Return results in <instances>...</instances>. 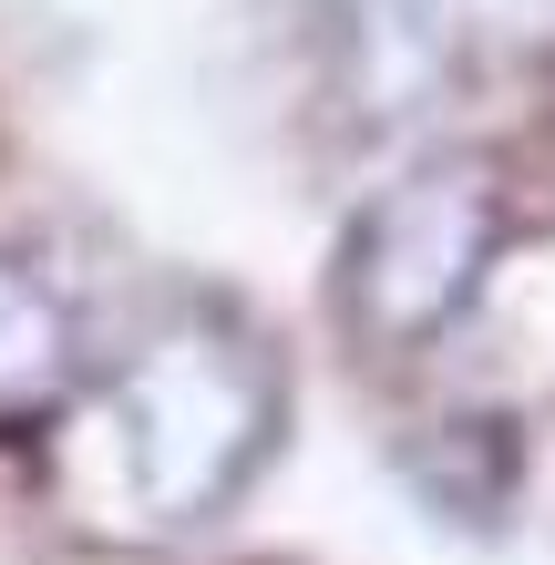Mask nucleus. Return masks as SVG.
Masks as SVG:
<instances>
[{"label":"nucleus","mask_w":555,"mask_h":565,"mask_svg":"<svg viewBox=\"0 0 555 565\" xmlns=\"http://www.w3.org/2000/svg\"><path fill=\"white\" fill-rule=\"evenodd\" d=\"M62 371H73V309H62L21 257H0V412L52 402Z\"/></svg>","instance_id":"obj_3"},{"label":"nucleus","mask_w":555,"mask_h":565,"mask_svg":"<svg viewBox=\"0 0 555 565\" xmlns=\"http://www.w3.org/2000/svg\"><path fill=\"white\" fill-rule=\"evenodd\" d=\"M504 237V206L473 164H442V175H412L391 185L381 206L361 216L350 237V268H340V319L381 350H412L483 288V257Z\"/></svg>","instance_id":"obj_2"},{"label":"nucleus","mask_w":555,"mask_h":565,"mask_svg":"<svg viewBox=\"0 0 555 565\" xmlns=\"http://www.w3.org/2000/svg\"><path fill=\"white\" fill-rule=\"evenodd\" d=\"M288 391L268 371V350L226 319H185L154 350H135L104 381L73 431H62V504L104 535H175L206 524L278 443Z\"/></svg>","instance_id":"obj_1"}]
</instances>
